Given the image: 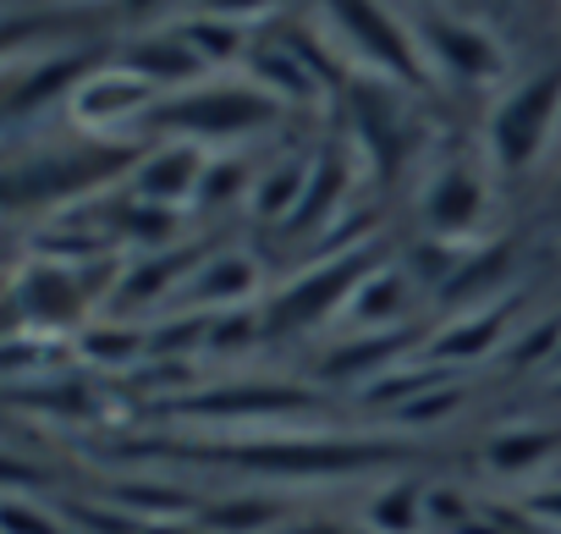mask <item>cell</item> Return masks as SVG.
<instances>
[{
	"mask_svg": "<svg viewBox=\"0 0 561 534\" xmlns=\"http://www.w3.org/2000/svg\"><path fill=\"white\" fill-rule=\"evenodd\" d=\"M523 507H528L539 523H561V490H539V496H528Z\"/></svg>",
	"mask_w": 561,
	"mask_h": 534,
	"instance_id": "obj_25",
	"label": "cell"
},
{
	"mask_svg": "<svg viewBox=\"0 0 561 534\" xmlns=\"http://www.w3.org/2000/svg\"><path fill=\"white\" fill-rule=\"evenodd\" d=\"M298 408H314V397L298 386H231V391H209L187 402V413H204V419H270V413H298Z\"/></svg>",
	"mask_w": 561,
	"mask_h": 534,
	"instance_id": "obj_11",
	"label": "cell"
},
{
	"mask_svg": "<svg viewBox=\"0 0 561 534\" xmlns=\"http://www.w3.org/2000/svg\"><path fill=\"white\" fill-rule=\"evenodd\" d=\"M248 83L264 89L275 105H293V100H314V72L298 50H280V45H264L253 61H248Z\"/></svg>",
	"mask_w": 561,
	"mask_h": 534,
	"instance_id": "obj_13",
	"label": "cell"
},
{
	"mask_svg": "<svg viewBox=\"0 0 561 534\" xmlns=\"http://www.w3.org/2000/svg\"><path fill=\"white\" fill-rule=\"evenodd\" d=\"M402 342L408 337H397V331H364V337H353L347 348H336L325 364H320V375L325 380H347V375H380L397 353H402Z\"/></svg>",
	"mask_w": 561,
	"mask_h": 534,
	"instance_id": "obj_15",
	"label": "cell"
},
{
	"mask_svg": "<svg viewBox=\"0 0 561 534\" xmlns=\"http://www.w3.org/2000/svg\"><path fill=\"white\" fill-rule=\"evenodd\" d=\"M484 177L473 171V166H462V160H451V166H440L435 177H430V188H424V220H430V231H435V242H457V237H468L473 226H479V215H484Z\"/></svg>",
	"mask_w": 561,
	"mask_h": 534,
	"instance_id": "obj_8",
	"label": "cell"
},
{
	"mask_svg": "<svg viewBox=\"0 0 561 534\" xmlns=\"http://www.w3.org/2000/svg\"><path fill=\"white\" fill-rule=\"evenodd\" d=\"M253 287H259V271H253V259H242V253H215V259H204L198 271L182 282V304H204V309H226V304H242V298H253Z\"/></svg>",
	"mask_w": 561,
	"mask_h": 534,
	"instance_id": "obj_12",
	"label": "cell"
},
{
	"mask_svg": "<svg viewBox=\"0 0 561 534\" xmlns=\"http://www.w3.org/2000/svg\"><path fill=\"white\" fill-rule=\"evenodd\" d=\"M67 105H72V122L78 127L100 133V127H116L122 116H149L154 89L138 72H127V67H100V72H89L78 83V94Z\"/></svg>",
	"mask_w": 561,
	"mask_h": 534,
	"instance_id": "obj_7",
	"label": "cell"
},
{
	"mask_svg": "<svg viewBox=\"0 0 561 534\" xmlns=\"http://www.w3.org/2000/svg\"><path fill=\"white\" fill-rule=\"evenodd\" d=\"M413 34H419L424 61H435L440 72H451V78H462V83H490V78H501V67H506L501 45H495L484 29H473V23L440 18V23H413Z\"/></svg>",
	"mask_w": 561,
	"mask_h": 534,
	"instance_id": "obj_6",
	"label": "cell"
},
{
	"mask_svg": "<svg viewBox=\"0 0 561 534\" xmlns=\"http://www.w3.org/2000/svg\"><path fill=\"white\" fill-rule=\"evenodd\" d=\"M320 29L336 39L342 61H358L364 78L397 83V89H424L430 61L419 50L413 23L386 12L380 0H320Z\"/></svg>",
	"mask_w": 561,
	"mask_h": 534,
	"instance_id": "obj_1",
	"label": "cell"
},
{
	"mask_svg": "<svg viewBox=\"0 0 561 534\" xmlns=\"http://www.w3.org/2000/svg\"><path fill=\"white\" fill-rule=\"evenodd\" d=\"M369 523H375V534H419L424 529V490L413 479L380 490L369 507Z\"/></svg>",
	"mask_w": 561,
	"mask_h": 534,
	"instance_id": "obj_19",
	"label": "cell"
},
{
	"mask_svg": "<svg viewBox=\"0 0 561 534\" xmlns=\"http://www.w3.org/2000/svg\"><path fill=\"white\" fill-rule=\"evenodd\" d=\"M380 271V253L375 248H358V253H342L331 264H320L314 276L293 282L287 293H280L270 309H264V331L280 337V331H309L320 320H331L336 309H347L358 298V287Z\"/></svg>",
	"mask_w": 561,
	"mask_h": 534,
	"instance_id": "obj_5",
	"label": "cell"
},
{
	"mask_svg": "<svg viewBox=\"0 0 561 534\" xmlns=\"http://www.w3.org/2000/svg\"><path fill=\"white\" fill-rule=\"evenodd\" d=\"M242 182H248V166H242V160H226V166H209V171H204L198 193H204V204H215V198H237Z\"/></svg>",
	"mask_w": 561,
	"mask_h": 534,
	"instance_id": "obj_22",
	"label": "cell"
},
{
	"mask_svg": "<svg viewBox=\"0 0 561 534\" xmlns=\"http://www.w3.org/2000/svg\"><path fill=\"white\" fill-rule=\"evenodd\" d=\"M182 39H187L209 67H220V61H237V56H242V29H237V23H220V18H193V23L182 29Z\"/></svg>",
	"mask_w": 561,
	"mask_h": 534,
	"instance_id": "obj_21",
	"label": "cell"
},
{
	"mask_svg": "<svg viewBox=\"0 0 561 534\" xmlns=\"http://www.w3.org/2000/svg\"><path fill=\"white\" fill-rule=\"evenodd\" d=\"M275 100L253 83H209V89H187L165 105H154L144 122L160 133H187V138H248L259 127H270Z\"/></svg>",
	"mask_w": 561,
	"mask_h": 534,
	"instance_id": "obj_3",
	"label": "cell"
},
{
	"mask_svg": "<svg viewBox=\"0 0 561 534\" xmlns=\"http://www.w3.org/2000/svg\"><path fill=\"white\" fill-rule=\"evenodd\" d=\"M176 7H182V0H122L127 23H138V29H154V23H165Z\"/></svg>",
	"mask_w": 561,
	"mask_h": 534,
	"instance_id": "obj_24",
	"label": "cell"
},
{
	"mask_svg": "<svg viewBox=\"0 0 561 534\" xmlns=\"http://www.w3.org/2000/svg\"><path fill=\"white\" fill-rule=\"evenodd\" d=\"M561 122V67H545L534 78H523L490 116L484 127V144H490V160L501 171H523L545 144H550V127Z\"/></svg>",
	"mask_w": 561,
	"mask_h": 534,
	"instance_id": "obj_4",
	"label": "cell"
},
{
	"mask_svg": "<svg viewBox=\"0 0 561 534\" xmlns=\"http://www.w3.org/2000/svg\"><path fill=\"white\" fill-rule=\"evenodd\" d=\"M408 282H413L408 271H375V276L358 287V298L347 304V315H353V337L397 326V315H402V304H408Z\"/></svg>",
	"mask_w": 561,
	"mask_h": 534,
	"instance_id": "obj_14",
	"label": "cell"
},
{
	"mask_svg": "<svg viewBox=\"0 0 561 534\" xmlns=\"http://www.w3.org/2000/svg\"><path fill=\"white\" fill-rule=\"evenodd\" d=\"M204 171H209V160H204L193 144H160V149H149V155L133 166L127 193L144 198V204H160V209H165V204L198 193Z\"/></svg>",
	"mask_w": 561,
	"mask_h": 534,
	"instance_id": "obj_9",
	"label": "cell"
},
{
	"mask_svg": "<svg viewBox=\"0 0 561 534\" xmlns=\"http://www.w3.org/2000/svg\"><path fill=\"white\" fill-rule=\"evenodd\" d=\"M275 518H280V501H264V496H237V501L209 507V512H204V529H209V534H264Z\"/></svg>",
	"mask_w": 561,
	"mask_h": 534,
	"instance_id": "obj_20",
	"label": "cell"
},
{
	"mask_svg": "<svg viewBox=\"0 0 561 534\" xmlns=\"http://www.w3.org/2000/svg\"><path fill=\"white\" fill-rule=\"evenodd\" d=\"M144 534H209V529H193V523H176V518H165V523H144Z\"/></svg>",
	"mask_w": 561,
	"mask_h": 534,
	"instance_id": "obj_26",
	"label": "cell"
},
{
	"mask_svg": "<svg viewBox=\"0 0 561 534\" xmlns=\"http://www.w3.org/2000/svg\"><path fill=\"white\" fill-rule=\"evenodd\" d=\"M342 188H347V171H342V160H336V155H325V160L309 171V188H304L298 209H293L287 220H280V226H293V231L320 226L331 209H342Z\"/></svg>",
	"mask_w": 561,
	"mask_h": 534,
	"instance_id": "obj_16",
	"label": "cell"
},
{
	"mask_svg": "<svg viewBox=\"0 0 561 534\" xmlns=\"http://www.w3.org/2000/svg\"><path fill=\"white\" fill-rule=\"evenodd\" d=\"M501 337H506V309H484V315H473V320H462L457 331H440L435 337V359H479V353H495L501 348Z\"/></svg>",
	"mask_w": 561,
	"mask_h": 534,
	"instance_id": "obj_17",
	"label": "cell"
},
{
	"mask_svg": "<svg viewBox=\"0 0 561 534\" xmlns=\"http://www.w3.org/2000/svg\"><path fill=\"white\" fill-rule=\"evenodd\" d=\"M198 7H204L209 18H220V23H248V18H259L264 7H275V0H198Z\"/></svg>",
	"mask_w": 561,
	"mask_h": 534,
	"instance_id": "obj_23",
	"label": "cell"
},
{
	"mask_svg": "<svg viewBox=\"0 0 561 534\" xmlns=\"http://www.w3.org/2000/svg\"><path fill=\"white\" fill-rule=\"evenodd\" d=\"M138 144H56L34 160H12V177H7V204L23 209L34 198H72L83 193L89 182H105L116 177L122 166H138Z\"/></svg>",
	"mask_w": 561,
	"mask_h": 534,
	"instance_id": "obj_2",
	"label": "cell"
},
{
	"mask_svg": "<svg viewBox=\"0 0 561 534\" xmlns=\"http://www.w3.org/2000/svg\"><path fill=\"white\" fill-rule=\"evenodd\" d=\"M122 67L127 72H138L149 89H160V83H176L182 94L209 72V61L176 34V29H160V34H138L133 45H127V56H122Z\"/></svg>",
	"mask_w": 561,
	"mask_h": 534,
	"instance_id": "obj_10",
	"label": "cell"
},
{
	"mask_svg": "<svg viewBox=\"0 0 561 534\" xmlns=\"http://www.w3.org/2000/svg\"><path fill=\"white\" fill-rule=\"evenodd\" d=\"M556 446H561V430H512V435H495L484 457L495 474H523V468L545 463Z\"/></svg>",
	"mask_w": 561,
	"mask_h": 534,
	"instance_id": "obj_18",
	"label": "cell"
}]
</instances>
